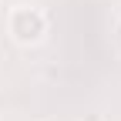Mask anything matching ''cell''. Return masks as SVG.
Wrapping results in <instances>:
<instances>
[{"mask_svg": "<svg viewBox=\"0 0 121 121\" xmlns=\"http://www.w3.org/2000/svg\"><path fill=\"white\" fill-rule=\"evenodd\" d=\"M7 34L13 44H20V47H34V44L44 40L47 34V13L40 7H30V4H17L10 7L7 13Z\"/></svg>", "mask_w": 121, "mask_h": 121, "instance_id": "6da1fadb", "label": "cell"}]
</instances>
